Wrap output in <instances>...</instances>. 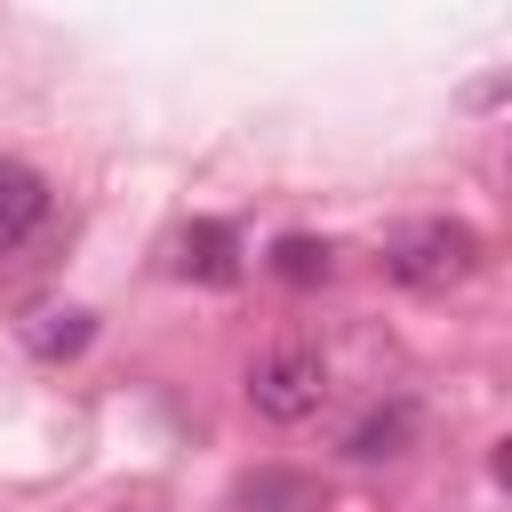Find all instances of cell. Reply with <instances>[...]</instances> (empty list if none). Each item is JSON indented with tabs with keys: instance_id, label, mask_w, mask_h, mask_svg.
Instances as JSON below:
<instances>
[{
	"instance_id": "cell-6",
	"label": "cell",
	"mask_w": 512,
	"mask_h": 512,
	"mask_svg": "<svg viewBox=\"0 0 512 512\" xmlns=\"http://www.w3.org/2000/svg\"><path fill=\"white\" fill-rule=\"evenodd\" d=\"M264 264H272L288 288H312V280H328V240H312V232H280Z\"/></svg>"
},
{
	"instance_id": "cell-4",
	"label": "cell",
	"mask_w": 512,
	"mask_h": 512,
	"mask_svg": "<svg viewBox=\"0 0 512 512\" xmlns=\"http://www.w3.org/2000/svg\"><path fill=\"white\" fill-rule=\"evenodd\" d=\"M408 440H416V400H384L344 432V456L352 464H392V456H408Z\"/></svg>"
},
{
	"instance_id": "cell-3",
	"label": "cell",
	"mask_w": 512,
	"mask_h": 512,
	"mask_svg": "<svg viewBox=\"0 0 512 512\" xmlns=\"http://www.w3.org/2000/svg\"><path fill=\"white\" fill-rule=\"evenodd\" d=\"M176 272L184 280H208V288H232L240 280V232L216 224V216H192L176 232Z\"/></svg>"
},
{
	"instance_id": "cell-1",
	"label": "cell",
	"mask_w": 512,
	"mask_h": 512,
	"mask_svg": "<svg viewBox=\"0 0 512 512\" xmlns=\"http://www.w3.org/2000/svg\"><path fill=\"white\" fill-rule=\"evenodd\" d=\"M472 272H480V232L456 224V216H416V224H400V232L384 240V280H400V288H416V296L456 288V280H472Z\"/></svg>"
},
{
	"instance_id": "cell-2",
	"label": "cell",
	"mask_w": 512,
	"mask_h": 512,
	"mask_svg": "<svg viewBox=\"0 0 512 512\" xmlns=\"http://www.w3.org/2000/svg\"><path fill=\"white\" fill-rule=\"evenodd\" d=\"M320 400H328V360L312 336H280L248 368V408L264 424H304V416H320Z\"/></svg>"
},
{
	"instance_id": "cell-5",
	"label": "cell",
	"mask_w": 512,
	"mask_h": 512,
	"mask_svg": "<svg viewBox=\"0 0 512 512\" xmlns=\"http://www.w3.org/2000/svg\"><path fill=\"white\" fill-rule=\"evenodd\" d=\"M40 216H48V184H40L32 168L0 160V256H8L16 240H32V232H40Z\"/></svg>"
},
{
	"instance_id": "cell-7",
	"label": "cell",
	"mask_w": 512,
	"mask_h": 512,
	"mask_svg": "<svg viewBox=\"0 0 512 512\" xmlns=\"http://www.w3.org/2000/svg\"><path fill=\"white\" fill-rule=\"evenodd\" d=\"M88 336H96V312H40L24 344H32L40 360H72V352H80Z\"/></svg>"
}]
</instances>
